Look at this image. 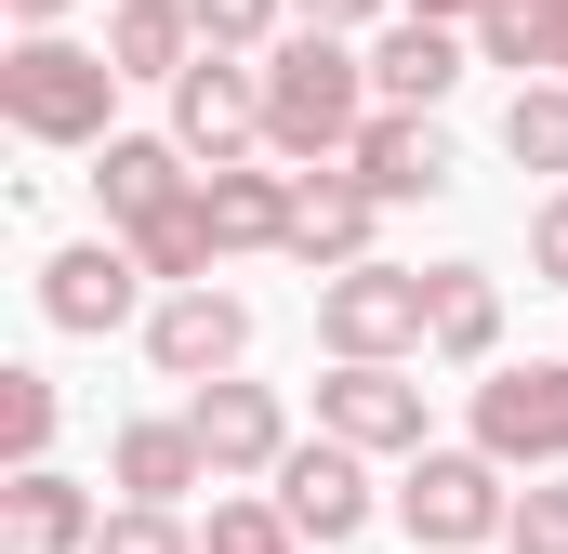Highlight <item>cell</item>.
Listing matches in <instances>:
<instances>
[{"label":"cell","mask_w":568,"mask_h":554,"mask_svg":"<svg viewBox=\"0 0 568 554\" xmlns=\"http://www.w3.org/2000/svg\"><path fill=\"white\" fill-rule=\"evenodd\" d=\"M371 133V53H344V27H291L265 53V145L278 158H344Z\"/></svg>","instance_id":"obj_1"},{"label":"cell","mask_w":568,"mask_h":554,"mask_svg":"<svg viewBox=\"0 0 568 554\" xmlns=\"http://www.w3.org/2000/svg\"><path fill=\"white\" fill-rule=\"evenodd\" d=\"M106 106H120V53H80L53 27H27L0 53V120L27 145H106Z\"/></svg>","instance_id":"obj_2"},{"label":"cell","mask_w":568,"mask_h":554,"mask_svg":"<svg viewBox=\"0 0 568 554\" xmlns=\"http://www.w3.org/2000/svg\"><path fill=\"white\" fill-rule=\"evenodd\" d=\"M317 343L331 357H424L436 343V265H344L317 277Z\"/></svg>","instance_id":"obj_3"},{"label":"cell","mask_w":568,"mask_h":554,"mask_svg":"<svg viewBox=\"0 0 568 554\" xmlns=\"http://www.w3.org/2000/svg\"><path fill=\"white\" fill-rule=\"evenodd\" d=\"M503 475L516 462H489V449H410V475H397V515H410V542L424 554H476L516 502H503Z\"/></svg>","instance_id":"obj_4"},{"label":"cell","mask_w":568,"mask_h":554,"mask_svg":"<svg viewBox=\"0 0 568 554\" xmlns=\"http://www.w3.org/2000/svg\"><path fill=\"white\" fill-rule=\"evenodd\" d=\"M476 449H489V462H529V475H556V462H568V357L489 370V383H476Z\"/></svg>","instance_id":"obj_5"},{"label":"cell","mask_w":568,"mask_h":554,"mask_svg":"<svg viewBox=\"0 0 568 554\" xmlns=\"http://www.w3.org/2000/svg\"><path fill=\"white\" fill-rule=\"evenodd\" d=\"M371 502H384V489H371V449H357V435H331V422H317V435L278 462V515H291L317 554L357 542V529H371Z\"/></svg>","instance_id":"obj_6"},{"label":"cell","mask_w":568,"mask_h":554,"mask_svg":"<svg viewBox=\"0 0 568 554\" xmlns=\"http://www.w3.org/2000/svg\"><path fill=\"white\" fill-rule=\"evenodd\" d=\"M145 357H159V383H225V370L252 357V304L212 290V277H185V290L145 317Z\"/></svg>","instance_id":"obj_7"},{"label":"cell","mask_w":568,"mask_h":554,"mask_svg":"<svg viewBox=\"0 0 568 554\" xmlns=\"http://www.w3.org/2000/svg\"><path fill=\"white\" fill-rule=\"evenodd\" d=\"M172 145H185V158H252V145H265V66L199 53V66L172 80Z\"/></svg>","instance_id":"obj_8"},{"label":"cell","mask_w":568,"mask_h":554,"mask_svg":"<svg viewBox=\"0 0 568 554\" xmlns=\"http://www.w3.org/2000/svg\"><path fill=\"white\" fill-rule=\"evenodd\" d=\"M317 422H331V435H357L371 462H384V449H424V383H410L397 357H331Z\"/></svg>","instance_id":"obj_9"},{"label":"cell","mask_w":568,"mask_h":554,"mask_svg":"<svg viewBox=\"0 0 568 554\" xmlns=\"http://www.w3.org/2000/svg\"><path fill=\"white\" fill-rule=\"evenodd\" d=\"M133 304H145V252L133 238H80V252L40 265V317L53 330H120Z\"/></svg>","instance_id":"obj_10"},{"label":"cell","mask_w":568,"mask_h":554,"mask_svg":"<svg viewBox=\"0 0 568 554\" xmlns=\"http://www.w3.org/2000/svg\"><path fill=\"white\" fill-rule=\"evenodd\" d=\"M185 422H199V449H212V475H278L291 462V410H278V383H199L185 397Z\"/></svg>","instance_id":"obj_11"},{"label":"cell","mask_w":568,"mask_h":554,"mask_svg":"<svg viewBox=\"0 0 568 554\" xmlns=\"http://www.w3.org/2000/svg\"><path fill=\"white\" fill-rule=\"evenodd\" d=\"M344 172L397 212V198H436L449 185V133H436V106H371V133L344 145Z\"/></svg>","instance_id":"obj_12"},{"label":"cell","mask_w":568,"mask_h":554,"mask_svg":"<svg viewBox=\"0 0 568 554\" xmlns=\"http://www.w3.org/2000/svg\"><path fill=\"white\" fill-rule=\"evenodd\" d=\"M199 212H212L225 252H291L304 185H291V172H252V158H212V172H199Z\"/></svg>","instance_id":"obj_13"},{"label":"cell","mask_w":568,"mask_h":554,"mask_svg":"<svg viewBox=\"0 0 568 554\" xmlns=\"http://www.w3.org/2000/svg\"><path fill=\"white\" fill-rule=\"evenodd\" d=\"M93 489L80 475H53V462H13V489H0V542L13 554H93Z\"/></svg>","instance_id":"obj_14"},{"label":"cell","mask_w":568,"mask_h":554,"mask_svg":"<svg viewBox=\"0 0 568 554\" xmlns=\"http://www.w3.org/2000/svg\"><path fill=\"white\" fill-rule=\"evenodd\" d=\"M371 212H384V198H371L357 172H331V158H317V172H304V212H291V265H317V277L371 265Z\"/></svg>","instance_id":"obj_15"},{"label":"cell","mask_w":568,"mask_h":554,"mask_svg":"<svg viewBox=\"0 0 568 554\" xmlns=\"http://www.w3.org/2000/svg\"><path fill=\"white\" fill-rule=\"evenodd\" d=\"M463 80V27L449 13H384V40H371V93L384 106H436Z\"/></svg>","instance_id":"obj_16"},{"label":"cell","mask_w":568,"mask_h":554,"mask_svg":"<svg viewBox=\"0 0 568 554\" xmlns=\"http://www.w3.org/2000/svg\"><path fill=\"white\" fill-rule=\"evenodd\" d=\"M199 172H185V145L172 133H106L93 145V198H106V225H145V212H172Z\"/></svg>","instance_id":"obj_17"},{"label":"cell","mask_w":568,"mask_h":554,"mask_svg":"<svg viewBox=\"0 0 568 554\" xmlns=\"http://www.w3.org/2000/svg\"><path fill=\"white\" fill-rule=\"evenodd\" d=\"M106 475H120V502H185V489H225V475H212V449H199V422H120Z\"/></svg>","instance_id":"obj_18"},{"label":"cell","mask_w":568,"mask_h":554,"mask_svg":"<svg viewBox=\"0 0 568 554\" xmlns=\"http://www.w3.org/2000/svg\"><path fill=\"white\" fill-rule=\"evenodd\" d=\"M106 53H120V80H185L212 40H199L185 0H120V13H106Z\"/></svg>","instance_id":"obj_19"},{"label":"cell","mask_w":568,"mask_h":554,"mask_svg":"<svg viewBox=\"0 0 568 554\" xmlns=\"http://www.w3.org/2000/svg\"><path fill=\"white\" fill-rule=\"evenodd\" d=\"M436 357L449 370H489L503 357V277L489 265H436Z\"/></svg>","instance_id":"obj_20"},{"label":"cell","mask_w":568,"mask_h":554,"mask_svg":"<svg viewBox=\"0 0 568 554\" xmlns=\"http://www.w3.org/2000/svg\"><path fill=\"white\" fill-rule=\"evenodd\" d=\"M476 53H489V66L568 80V0H489V13H476Z\"/></svg>","instance_id":"obj_21"},{"label":"cell","mask_w":568,"mask_h":554,"mask_svg":"<svg viewBox=\"0 0 568 554\" xmlns=\"http://www.w3.org/2000/svg\"><path fill=\"white\" fill-rule=\"evenodd\" d=\"M120 238H133V252H145V277H172V290L225 265V238H212V212H199V185H185L172 212H145V225H120Z\"/></svg>","instance_id":"obj_22"},{"label":"cell","mask_w":568,"mask_h":554,"mask_svg":"<svg viewBox=\"0 0 568 554\" xmlns=\"http://www.w3.org/2000/svg\"><path fill=\"white\" fill-rule=\"evenodd\" d=\"M503 158H516V172H568V80H516V106H503Z\"/></svg>","instance_id":"obj_23"},{"label":"cell","mask_w":568,"mask_h":554,"mask_svg":"<svg viewBox=\"0 0 568 554\" xmlns=\"http://www.w3.org/2000/svg\"><path fill=\"white\" fill-rule=\"evenodd\" d=\"M53 422H67V397L40 370H0V462H53Z\"/></svg>","instance_id":"obj_24"},{"label":"cell","mask_w":568,"mask_h":554,"mask_svg":"<svg viewBox=\"0 0 568 554\" xmlns=\"http://www.w3.org/2000/svg\"><path fill=\"white\" fill-rule=\"evenodd\" d=\"M291 542H304V529H291L278 502H252V489H225L212 529H199V554H291Z\"/></svg>","instance_id":"obj_25"},{"label":"cell","mask_w":568,"mask_h":554,"mask_svg":"<svg viewBox=\"0 0 568 554\" xmlns=\"http://www.w3.org/2000/svg\"><path fill=\"white\" fill-rule=\"evenodd\" d=\"M93 554H199V529H185L172 502H120V515L93 529Z\"/></svg>","instance_id":"obj_26"},{"label":"cell","mask_w":568,"mask_h":554,"mask_svg":"<svg viewBox=\"0 0 568 554\" xmlns=\"http://www.w3.org/2000/svg\"><path fill=\"white\" fill-rule=\"evenodd\" d=\"M503 542H516V554H568V489H556V475H542V489H516Z\"/></svg>","instance_id":"obj_27"},{"label":"cell","mask_w":568,"mask_h":554,"mask_svg":"<svg viewBox=\"0 0 568 554\" xmlns=\"http://www.w3.org/2000/svg\"><path fill=\"white\" fill-rule=\"evenodd\" d=\"M199 13V40L212 53H252V40H278V0H185Z\"/></svg>","instance_id":"obj_28"},{"label":"cell","mask_w":568,"mask_h":554,"mask_svg":"<svg viewBox=\"0 0 568 554\" xmlns=\"http://www.w3.org/2000/svg\"><path fill=\"white\" fill-rule=\"evenodd\" d=\"M529 277H556V290H568V198L529 212Z\"/></svg>","instance_id":"obj_29"},{"label":"cell","mask_w":568,"mask_h":554,"mask_svg":"<svg viewBox=\"0 0 568 554\" xmlns=\"http://www.w3.org/2000/svg\"><path fill=\"white\" fill-rule=\"evenodd\" d=\"M291 13H304V27H384L397 0H291Z\"/></svg>","instance_id":"obj_30"},{"label":"cell","mask_w":568,"mask_h":554,"mask_svg":"<svg viewBox=\"0 0 568 554\" xmlns=\"http://www.w3.org/2000/svg\"><path fill=\"white\" fill-rule=\"evenodd\" d=\"M397 13H449V27H476V13H489V0H397Z\"/></svg>","instance_id":"obj_31"},{"label":"cell","mask_w":568,"mask_h":554,"mask_svg":"<svg viewBox=\"0 0 568 554\" xmlns=\"http://www.w3.org/2000/svg\"><path fill=\"white\" fill-rule=\"evenodd\" d=\"M0 13H13V27H53V13H67V0H0Z\"/></svg>","instance_id":"obj_32"},{"label":"cell","mask_w":568,"mask_h":554,"mask_svg":"<svg viewBox=\"0 0 568 554\" xmlns=\"http://www.w3.org/2000/svg\"><path fill=\"white\" fill-rule=\"evenodd\" d=\"M291 554H317V542H291Z\"/></svg>","instance_id":"obj_33"}]
</instances>
